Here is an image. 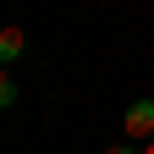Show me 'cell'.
Listing matches in <instances>:
<instances>
[{
  "mask_svg": "<svg viewBox=\"0 0 154 154\" xmlns=\"http://www.w3.org/2000/svg\"><path fill=\"white\" fill-rule=\"evenodd\" d=\"M121 138H127V143H149V138H154V99H132V105H127Z\"/></svg>",
  "mask_w": 154,
  "mask_h": 154,
  "instance_id": "6da1fadb",
  "label": "cell"
},
{
  "mask_svg": "<svg viewBox=\"0 0 154 154\" xmlns=\"http://www.w3.org/2000/svg\"><path fill=\"white\" fill-rule=\"evenodd\" d=\"M105 154H138V143H127V138H121V143H110Z\"/></svg>",
  "mask_w": 154,
  "mask_h": 154,
  "instance_id": "277c9868",
  "label": "cell"
},
{
  "mask_svg": "<svg viewBox=\"0 0 154 154\" xmlns=\"http://www.w3.org/2000/svg\"><path fill=\"white\" fill-rule=\"evenodd\" d=\"M138 154H154V138H149V143H138Z\"/></svg>",
  "mask_w": 154,
  "mask_h": 154,
  "instance_id": "5b68a950",
  "label": "cell"
},
{
  "mask_svg": "<svg viewBox=\"0 0 154 154\" xmlns=\"http://www.w3.org/2000/svg\"><path fill=\"white\" fill-rule=\"evenodd\" d=\"M11 105H17V77L0 66V110H11Z\"/></svg>",
  "mask_w": 154,
  "mask_h": 154,
  "instance_id": "3957f363",
  "label": "cell"
},
{
  "mask_svg": "<svg viewBox=\"0 0 154 154\" xmlns=\"http://www.w3.org/2000/svg\"><path fill=\"white\" fill-rule=\"evenodd\" d=\"M22 55H28V33L22 28H0V66L22 61Z\"/></svg>",
  "mask_w": 154,
  "mask_h": 154,
  "instance_id": "7a4b0ae2",
  "label": "cell"
}]
</instances>
